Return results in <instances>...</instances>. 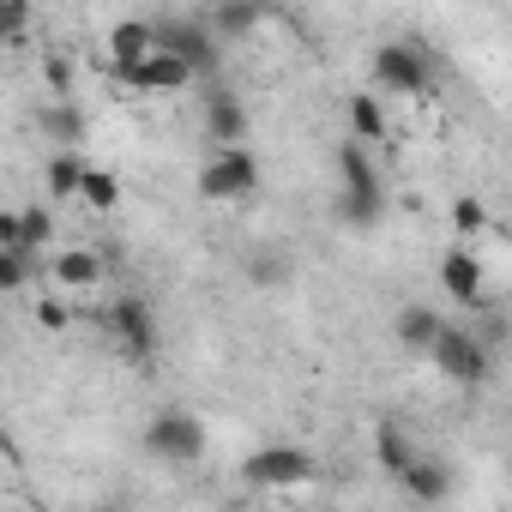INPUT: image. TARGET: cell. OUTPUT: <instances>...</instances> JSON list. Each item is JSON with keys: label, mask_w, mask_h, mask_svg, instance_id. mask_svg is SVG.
<instances>
[{"label": "cell", "mask_w": 512, "mask_h": 512, "mask_svg": "<svg viewBox=\"0 0 512 512\" xmlns=\"http://www.w3.org/2000/svg\"><path fill=\"white\" fill-rule=\"evenodd\" d=\"M398 482H404V494H410V500H440V494L452 488V482H446V470H440L434 458H416Z\"/></svg>", "instance_id": "cell-18"}, {"label": "cell", "mask_w": 512, "mask_h": 512, "mask_svg": "<svg viewBox=\"0 0 512 512\" xmlns=\"http://www.w3.org/2000/svg\"><path fill=\"white\" fill-rule=\"evenodd\" d=\"M193 79H199V73H193V61H181V55H175V49H163V43H157L139 67H127V73H121V85H133V91H187Z\"/></svg>", "instance_id": "cell-6"}, {"label": "cell", "mask_w": 512, "mask_h": 512, "mask_svg": "<svg viewBox=\"0 0 512 512\" xmlns=\"http://www.w3.org/2000/svg\"><path fill=\"white\" fill-rule=\"evenodd\" d=\"M350 127H356L362 145H380V139H386V109H380L374 91H356V97H350Z\"/></svg>", "instance_id": "cell-16"}, {"label": "cell", "mask_w": 512, "mask_h": 512, "mask_svg": "<svg viewBox=\"0 0 512 512\" xmlns=\"http://www.w3.org/2000/svg\"><path fill=\"white\" fill-rule=\"evenodd\" d=\"M452 229L470 241V235H482L488 229V205L476 199V193H464V199H452Z\"/></svg>", "instance_id": "cell-23"}, {"label": "cell", "mask_w": 512, "mask_h": 512, "mask_svg": "<svg viewBox=\"0 0 512 512\" xmlns=\"http://www.w3.org/2000/svg\"><path fill=\"white\" fill-rule=\"evenodd\" d=\"M43 79H49V91H61V97H67V91H73V61L49 49V55H43Z\"/></svg>", "instance_id": "cell-26"}, {"label": "cell", "mask_w": 512, "mask_h": 512, "mask_svg": "<svg viewBox=\"0 0 512 512\" xmlns=\"http://www.w3.org/2000/svg\"><path fill=\"white\" fill-rule=\"evenodd\" d=\"M428 49L422 43H380L374 49V85L392 91V97H416L428 85Z\"/></svg>", "instance_id": "cell-2"}, {"label": "cell", "mask_w": 512, "mask_h": 512, "mask_svg": "<svg viewBox=\"0 0 512 512\" xmlns=\"http://www.w3.org/2000/svg\"><path fill=\"white\" fill-rule=\"evenodd\" d=\"M49 272H55L67 290H91V284L103 278V260H97L91 247H67V253H55V260H49Z\"/></svg>", "instance_id": "cell-14"}, {"label": "cell", "mask_w": 512, "mask_h": 512, "mask_svg": "<svg viewBox=\"0 0 512 512\" xmlns=\"http://www.w3.org/2000/svg\"><path fill=\"white\" fill-rule=\"evenodd\" d=\"M37 320H43L49 332H67V326H73V314H67V302H43V308H37Z\"/></svg>", "instance_id": "cell-28"}, {"label": "cell", "mask_w": 512, "mask_h": 512, "mask_svg": "<svg viewBox=\"0 0 512 512\" xmlns=\"http://www.w3.org/2000/svg\"><path fill=\"white\" fill-rule=\"evenodd\" d=\"M440 284H446V296H452L458 308H482V302H488V290H482V260H476L470 247L440 253Z\"/></svg>", "instance_id": "cell-8"}, {"label": "cell", "mask_w": 512, "mask_h": 512, "mask_svg": "<svg viewBox=\"0 0 512 512\" xmlns=\"http://www.w3.org/2000/svg\"><path fill=\"white\" fill-rule=\"evenodd\" d=\"M49 235H55V223H49L43 205H37V211H19V247H25V253H43Z\"/></svg>", "instance_id": "cell-24"}, {"label": "cell", "mask_w": 512, "mask_h": 512, "mask_svg": "<svg viewBox=\"0 0 512 512\" xmlns=\"http://www.w3.org/2000/svg\"><path fill=\"white\" fill-rule=\"evenodd\" d=\"M374 458L386 464V476H404L422 452H410V440H404V428H398V422H380V428H374Z\"/></svg>", "instance_id": "cell-15"}, {"label": "cell", "mask_w": 512, "mask_h": 512, "mask_svg": "<svg viewBox=\"0 0 512 512\" xmlns=\"http://www.w3.org/2000/svg\"><path fill=\"white\" fill-rule=\"evenodd\" d=\"M25 19H31V0H7V19H0L7 43H19V37H25Z\"/></svg>", "instance_id": "cell-27"}, {"label": "cell", "mask_w": 512, "mask_h": 512, "mask_svg": "<svg viewBox=\"0 0 512 512\" xmlns=\"http://www.w3.org/2000/svg\"><path fill=\"white\" fill-rule=\"evenodd\" d=\"M145 452L163 458V464H199V458H205V428H199V416H187V410H163V416H151V428H145Z\"/></svg>", "instance_id": "cell-1"}, {"label": "cell", "mask_w": 512, "mask_h": 512, "mask_svg": "<svg viewBox=\"0 0 512 512\" xmlns=\"http://www.w3.org/2000/svg\"><path fill=\"white\" fill-rule=\"evenodd\" d=\"M49 199H79V187H85V163L73 157V151H49Z\"/></svg>", "instance_id": "cell-17"}, {"label": "cell", "mask_w": 512, "mask_h": 512, "mask_svg": "<svg viewBox=\"0 0 512 512\" xmlns=\"http://www.w3.org/2000/svg\"><path fill=\"white\" fill-rule=\"evenodd\" d=\"M205 133L217 139V145H241L247 139V109H241V97L235 91H211V103H205Z\"/></svg>", "instance_id": "cell-11"}, {"label": "cell", "mask_w": 512, "mask_h": 512, "mask_svg": "<svg viewBox=\"0 0 512 512\" xmlns=\"http://www.w3.org/2000/svg\"><path fill=\"white\" fill-rule=\"evenodd\" d=\"M392 326H398V344H404V350H416V356H428V350L440 344V332H446V320H440L434 308H404Z\"/></svg>", "instance_id": "cell-13"}, {"label": "cell", "mask_w": 512, "mask_h": 512, "mask_svg": "<svg viewBox=\"0 0 512 512\" xmlns=\"http://www.w3.org/2000/svg\"><path fill=\"white\" fill-rule=\"evenodd\" d=\"M151 49H157V25H145V19H121V25L109 31V73L121 79V73L139 67Z\"/></svg>", "instance_id": "cell-9"}, {"label": "cell", "mask_w": 512, "mask_h": 512, "mask_svg": "<svg viewBox=\"0 0 512 512\" xmlns=\"http://www.w3.org/2000/svg\"><path fill=\"white\" fill-rule=\"evenodd\" d=\"M428 362H434L446 380H458V386H482V380H488V350H482V338H470V332H458V326L440 332V344L428 350Z\"/></svg>", "instance_id": "cell-4"}, {"label": "cell", "mask_w": 512, "mask_h": 512, "mask_svg": "<svg viewBox=\"0 0 512 512\" xmlns=\"http://www.w3.org/2000/svg\"><path fill=\"white\" fill-rule=\"evenodd\" d=\"M0 247H19V211L0 217Z\"/></svg>", "instance_id": "cell-29"}, {"label": "cell", "mask_w": 512, "mask_h": 512, "mask_svg": "<svg viewBox=\"0 0 512 512\" xmlns=\"http://www.w3.org/2000/svg\"><path fill=\"white\" fill-rule=\"evenodd\" d=\"M157 43H163V49H175L181 61H193V73H199V79H211V73H217V43H211V31H199V25H157Z\"/></svg>", "instance_id": "cell-10"}, {"label": "cell", "mask_w": 512, "mask_h": 512, "mask_svg": "<svg viewBox=\"0 0 512 512\" xmlns=\"http://www.w3.org/2000/svg\"><path fill=\"white\" fill-rule=\"evenodd\" d=\"M31 266H37V253L0 247V290H25V284H31Z\"/></svg>", "instance_id": "cell-22"}, {"label": "cell", "mask_w": 512, "mask_h": 512, "mask_svg": "<svg viewBox=\"0 0 512 512\" xmlns=\"http://www.w3.org/2000/svg\"><path fill=\"white\" fill-rule=\"evenodd\" d=\"M253 187H260V157H253L247 145H223L205 175H199V193L205 199H247Z\"/></svg>", "instance_id": "cell-3"}, {"label": "cell", "mask_w": 512, "mask_h": 512, "mask_svg": "<svg viewBox=\"0 0 512 512\" xmlns=\"http://www.w3.org/2000/svg\"><path fill=\"white\" fill-rule=\"evenodd\" d=\"M338 187H344V193H386V187H380V169H374L368 151H362V139L338 145Z\"/></svg>", "instance_id": "cell-12"}, {"label": "cell", "mask_w": 512, "mask_h": 512, "mask_svg": "<svg viewBox=\"0 0 512 512\" xmlns=\"http://www.w3.org/2000/svg\"><path fill=\"white\" fill-rule=\"evenodd\" d=\"M338 217L356 223V229H368V223L386 217V193H344V187H338Z\"/></svg>", "instance_id": "cell-19"}, {"label": "cell", "mask_w": 512, "mask_h": 512, "mask_svg": "<svg viewBox=\"0 0 512 512\" xmlns=\"http://www.w3.org/2000/svg\"><path fill=\"white\" fill-rule=\"evenodd\" d=\"M241 476H247L253 488H296V482L314 476V458H308L302 446H260V452L241 464Z\"/></svg>", "instance_id": "cell-5"}, {"label": "cell", "mask_w": 512, "mask_h": 512, "mask_svg": "<svg viewBox=\"0 0 512 512\" xmlns=\"http://www.w3.org/2000/svg\"><path fill=\"white\" fill-rule=\"evenodd\" d=\"M43 133H49V139H79V133H85V127H79V109H73V103L43 109Z\"/></svg>", "instance_id": "cell-25"}, {"label": "cell", "mask_w": 512, "mask_h": 512, "mask_svg": "<svg viewBox=\"0 0 512 512\" xmlns=\"http://www.w3.org/2000/svg\"><path fill=\"white\" fill-rule=\"evenodd\" d=\"M103 326L121 338V350H127L133 362H151V350H157V326H151V308H145V302H133V296L115 302V308L103 314Z\"/></svg>", "instance_id": "cell-7"}, {"label": "cell", "mask_w": 512, "mask_h": 512, "mask_svg": "<svg viewBox=\"0 0 512 512\" xmlns=\"http://www.w3.org/2000/svg\"><path fill=\"white\" fill-rule=\"evenodd\" d=\"M253 25H260V7H253V0H223L217 19H211V31H229V37L253 31Z\"/></svg>", "instance_id": "cell-21"}, {"label": "cell", "mask_w": 512, "mask_h": 512, "mask_svg": "<svg viewBox=\"0 0 512 512\" xmlns=\"http://www.w3.org/2000/svg\"><path fill=\"white\" fill-rule=\"evenodd\" d=\"M79 199H85L91 211H115V205H121V181H115L109 169H85V187H79Z\"/></svg>", "instance_id": "cell-20"}]
</instances>
